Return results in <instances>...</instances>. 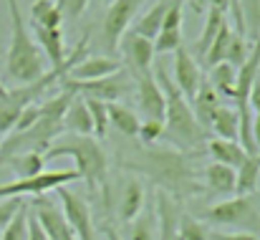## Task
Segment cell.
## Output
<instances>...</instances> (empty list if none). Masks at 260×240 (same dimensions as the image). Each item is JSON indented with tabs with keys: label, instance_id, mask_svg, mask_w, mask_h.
I'll list each match as a JSON object with an SVG mask.
<instances>
[{
	"label": "cell",
	"instance_id": "obj_1",
	"mask_svg": "<svg viewBox=\"0 0 260 240\" xmlns=\"http://www.w3.org/2000/svg\"><path fill=\"white\" fill-rule=\"evenodd\" d=\"M121 169L144 174L154 182L157 190L167 192L174 202L194 197L202 185L197 179V167L192 164L189 152L174 149V147H142L134 160H121Z\"/></svg>",
	"mask_w": 260,
	"mask_h": 240
},
{
	"label": "cell",
	"instance_id": "obj_2",
	"mask_svg": "<svg viewBox=\"0 0 260 240\" xmlns=\"http://www.w3.org/2000/svg\"><path fill=\"white\" fill-rule=\"evenodd\" d=\"M53 157H71L74 169L79 172V179L86 182L93 195H101V200L109 197V157L101 149L99 139L81 137V134H61L43 155V160Z\"/></svg>",
	"mask_w": 260,
	"mask_h": 240
},
{
	"label": "cell",
	"instance_id": "obj_3",
	"mask_svg": "<svg viewBox=\"0 0 260 240\" xmlns=\"http://www.w3.org/2000/svg\"><path fill=\"white\" fill-rule=\"evenodd\" d=\"M152 74L165 91V137L174 144V149H182V152H192V149L205 147L207 132L197 124L189 101L174 86L167 69L162 64H157Z\"/></svg>",
	"mask_w": 260,
	"mask_h": 240
},
{
	"label": "cell",
	"instance_id": "obj_4",
	"mask_svg": "<svg viewBox=\"0 0 260 240\" xmlns=\"http://www.w3.org/2000/svg\"><path fill=\"white\" fill-rule=\"evenodd\" d=\"M5 3L10 13V46L5 56V71L18 86H28L46 74V61L38 43L33 41L28 23L23 20L18 0H5Z\"/></svg>",
	"mask_w": 260,
	"mask_h": 240
},
{
	"label": "cell",
	"instance_id": "obj_5",
	"mask_svg": "<svg viewBox=\"0 0 260 240\" xmlns=\"http://www.w3.org/2000/svg\"><path fill=\"white\" fill-rule=\"evenodd\" d=\"M205 223L243 233H258L260 230V202L255 195H233L222 202L210 205L202 213Z\"/></svg>",
	"mask_w": 260,
	"mask_h": 240
},
{
	"label": "cell",
	"instance_id": "obj_6",
	"mask_svg": "<svg viewBox=\"0 0 260 240\" xmlns=\"http://www.w3.org/2000/svg\"><path fill=\"white\" fill-rule=\"evenodd\" d=\"M63 88L84 96V99H96L104 104H121L124 96L134 94V76L126 69H119L116 74L101 76V79H91V81H69L63 79Z\"/></svg>",
	"mask_w": 260,
	"mask_h": 240
},
{
	"label": "cell",
	"instance_id": "obj_7",
	"mask_svg": "<svg viewBox=\"0 0 260 240\" xmlns=\"http://www.w3.org/2000/svg\"><path fill=\"white\" fill-rule=\"evenodd\" d=\"M79 172L76 169H43L36 177H25V179H13L0 185V197H43L51 190H58L69 182H76Z\"/></svg>",
	"mask_w": 260,
	"mask_h": 240
},
{
	"label": "cell",
	"instance_id": "obj_8",
	"mask_svg": "<svg viewBox=\"0 0 260 240\" xmlns=\"http://www.w3.org/2000/svg\"><path fill=\"white\" fill-rule=\"evenodd\" d=\"M144 0H111L106 8V15L101 20V46L114 53L119 48L121 36L132 28L134 18L139 15Z\"/></svg>",
	"mask_w": 260,
	"mask_h": 240
},
{
	"label": "cell",
	"instance_id": "obj_9",
	"mask_svg": "<svg viewBox=\"0 0 260 240\" xmlns=\"http://www.w3.org/2000/svg\"><path fill=\"white\" fill-rule=\"evenodd\" d=\"M58 197H61V213H63L69 228L74 230V238L96 240V228H93L91 207H88L86 200L71 190H63V187H58Z\"/></svg>",
	"mask_w": 260,
	"mask_h": 240
},
{
	"label": "cell",
	"instance_id": "obj_10",
	"mask_svg": "<svg viewBox=\"0 0 260 240\" xmlns=\"http://www.w3.org/2000/svg\"><path fill=\"white\" fill-rule=\"evenodd\" d=\"M134 91H137V101H139L142 116L165 122V91L157 83L152 71H144V74L134 76Z\"/></svg>",
	"mask_w": 260,
	"mask_h": 240
},
{
	"label": "cell",
	"instance_id": "obj_11",
	"mask_svg": "<svg viewBox=\"0 0 260 240\" xmlns=\"http://www.w3.org/2000/svg\"><path fill=\"white\" fill-rule=\"evenodd\" d=\"M119 51H121V56H124V61H126V66H129V71L134 76L137 74H144V71H152L154 56H157L152 41H147V38L126 31L121 36V41H119Z\"/></svg>",
	"mask_w": 260,
	"mask_h": 240
},
{
	"label": "cell",
	"instance_id": "obj_12",
	"mask_svg": "<svg viewBox=\"0 0 260 240\" xmlns=\"http://www.w3.org/2000/svg\"><path fill=\"white\" fill-rule=\"evenodd\" d=\"M30 213L38 220V225L43 228V233H46L48 240H76L74 238V230L69 228V223H66L63 213H61V207H56L51 200L36 197Z\"/></svg>",
	"mask_w": 260,
	"mask_h": 240
},
{
	"label": "cell",
	"instance_id": "obj_13",
	"mask_svg": "<svg viewBox=\"0 0 260 240\" xmlns=\"http://www.w3.org/2000/svg\"><path fill=\"white\" fill-rule=\"evenodd\" d=\"M172 76H174L172 79L174 86L182 91V96H184L187 101H192L194 94H197V88H200V83H202V71H200V66L194 64V58L189 56V51L182 48V46L174 51Z\"/></svg>",
	"mask_w": 260,
	"mask_h": 240
},
{
	"label": "cell",
	"instance_id": "obj_14",
	"mask_svg": "<svg viewBox=\"0 0 260 240\" xmlns=\"http://www.w3.org/2000/svg\"><path fill=\"white\" fill-rule=\"evenodd\" d=\"M182 8H184V0H172L165 20H162V28L154 38V53L162 56V53H174L179 46H182Z\"/></svg>",
	"mask_w": 260,
	"mask_h": 240
},
{
	"label": "cell",
	"instance_id": "obj_15",
	"mask_svg": "<svg viewBox=\"0 0 260 240\" xmlns=\"http://www.w3.org/2000/svg\"><path fill=\"white\" fill-rule=\"evenodd\" d=\"M144 202H147V190L139 182V177H126L124 185H121V192H119V205H116L119 220L121 223H132L142 213Z\"/></svg>",
	"mask_w": 260,
	"mask_h": 240
},
{
	"label": "cell",
	"instance_id": "obj_16",
	"mask_svg": "<svg viewBox=\"0 0 260 240\" xmlns=\"http://www.w3.org/2000/svg\"><path fill=\"white\" fill-rule=\"evenodd\" d=\"M202 187L210 195L217 197H233L235 195V169L217 164V162H207L202 167Z\"/></svg>",
	"mask_w": 260,
	"mask_h": 240
},
{
	"label": "cell",
	"instance_id": "obj_17",
	"mask_svg": "<svg viewBox=\"0 0 260 240\" xmlns=\"http://www.w3.org/2000/svg\"><path fill=\"white\" fill-rule=\"evenodd\" d=\"M121 69V64L116 58H109V56H93L88 53L84 56L71 71H69V81H91V79H101V76H109V74H116Z\"/></svg>",
	"mask_w": 260,
	"mask_h": 240
},
{
	"label": "cell",
	"instance_id": "obj_18",
	"mask_svg": "<svg viewBox=\"0 0 260 240\" xmlns=\"http://www.w3.org/2000/svg\"><path fill=\"white\" fill-rule=\"evenodd\" d=\"M205 149L210 155V162L225 164L230 169H238L248 157V152L243 149L240 142H228V139H217V137H207L205 139Z\"/></svg>",
	"mask_w": 260,
	"mask_h": 240
},
{
	"label": "cell",
	"instance_id": "obj_19",
	"mask_svg": "<svg viewBox=\"0 0 260 240\" xmlns=\"http://www.w3.org/2000/svg\"><path fill=\"white\" fill-rule=\"evenodd\" d=\"M170 5H172V0H157L154 5H149L144 13H139L134 18L132 33H137V36H142V38H147V41L154 43V38H157V33L162 28V20H165Z\"/></svg>",
	"mask_w": 260,
	"mask_h": 240
},
{
	"label": "cell",
	"instance_id": "obj_20",
	"mask_svg": "<svg viewBox=\"0 0 260 240\" xmlns=\"http://www.w3.org/2000/svg\"><path fill=\"white\" fill-rule=\"evenodd\" d=\"M30 33L36 36V43H38L41 53L48 56V61L53 66H61L66 61V48H63V33H61V28H41V25L30 23Z\"/></svg>",
	"mask_w": 260,
	"mask_h": 240
},
{
	"label": "cell",
	"instance_id": "obj_21",
	"mask_svg": "<svg viewBox=\"0 0 260 240\" xmlns=\"http://www.w3.org/2000/svg\"><path fill=\"white\" fill-rule=\"evenodd\" d=\"M189 106H192V111H194V119H197V124L207 132V124H210V116L215 114V109L217 106H222V96L210 86V81L202 79L200 83V88H197V94H194V99L189 101Z\"/></svg>",
	"mask_w": 260,
	"mask_h": 240
},
{
	"label": "cell",
	"instance_id": "obj_22",
	"mask_svg": "<svg viewBox=\"0 0 260 240\" xmlns=\"http://www.w3.org/2000/svg\"><path fill=\"white\" fill-rule=\"evenodd\" d=\"M126 225H129V238L124 240H159V220H157L154 197L149 202H144L142 213Z\"/></svg>",
	"mask_w": 260,
	"mask_h": 240
},
{
	"label": "cell",
	"instance_id": "obj_23",
	"mask_svg": "<svg viewBox=\"0 0 260 240\" xmlns=\"http://www.w3.org/2000/svg\"><path fill=\"white\" fill-rule=\"evenodd\" d=\"M207 129H212L217 134V139H228V142H238L240 134V116L235 111V106H217L215 114L210 116Z\"/></svg>",
	"mask_w": 260,
	"mask_h": 240
},
{
	"label": "cell",
	"instance_id": "obj_24",
	"mask_svg": "<svg viewBox=\"0 0 260 240\" xmlns=\"http://www.w3.org/2000/svg\"><path fill=\"white\" fill-rule=\"evenodd\" d=\"M106 114H109V127H114L121 137H129V139L137 137L142 119L134 109H129L124 104H106Z\"/></svg>",
	"mask_w": 260,
	"mask_h": 240
},
{
	"label": "cell",
	"instance_id": "obj_25",
	"mask_svg": "<svg viewBox=\"0 0 260 240\" xmlns=\"http://www.w3.org/2000/svg\"><path fill=\"white\" fill-rule=\"evenodd\" d=\"M63 132L66 134L91 137V116H88L86 101L81 96H74V101L69 104V109L63 114Z\"/></svg>",
	"mask_w": 260,
	"mask_h": 240
},
{
	"label": "cell",
	"instance_id": "obj_26",
	"mask_svg": "<svg viewBox=\"0 0 260 240\" xmlns=\"http://www.w3.org/2000/svg\"><path fill=\"white\" fill-rule=\"evenodd\" d=\"M260 185V152L248 155L235 169V195H253Z\"/></svg>",
	"mask_w": 260,
	"mask_h": 240
},
{
	"label": "cell",
	"instance_id": "obj_27",
	"mask_svg": "<svg viewBox=\"0 0 260 240\" xmlns=\"http://www.w3.org/2000/svg\"><path fill=\"white\" fill-rule=\"evenodd\" d=\"M230 38H233V25L225 20V23H222V28L217 31L215 41L210 43L207 53L202 56V61H205V66H207V69H212V66H217V64H222V61H225L228 48H230Z\"/></svg>",
	"mask_w": 260,
	"mask_h": 240
},
{
	"label": "cell",
	"instance_id": "obj_28",
	"mask_svg": "<svg viewBox=\"0 0 260 240\" xmlns=\"http://www.w3.org/2000/svg\"><path fill=\"white\" fill-rule=\"evenodd\" d=\"M30 23L41 25V28H61L63 18L56 8L53 0H33L30 5Z\"/></svg>",
	"mask_w": 260,
	"mask_h": 240
},
{
	"label": "cell",
	"instance_id": "obj_29",
	"mask_svg": "<svg viewBox=\"0 0 260 240\" xmlns=\"http://www.w3.org/2000/svg\"><path fill=\"white\" fill-rule=\"evenodd\" d=\"M225 20H228V15H225L222 10H217V8H207L205 25H202V33H200V41H197V53H200V56L207 53L210 43L215 41V36H217V31L222 28Z\"/></svg>",
	"mask_w": 260,
	"mask_h": 240
},
{
	"label": "cell",
	"instance_id": "obj_30",
	"mask_svg": "<svg viewBox=\"0 0 260 240\" xmlns=\"http://www.w3.org/2000/svg\"><path fill=\"white\" fill-rule=\"evenodd\" d=\"M235 74H238V69L235 66H230L228 61H222V64H217V66H212L210 69V86L222 96V99H230V94H233V86H235Z\"/></svg>",
	"mask_w": 260,
	"mask_h": 240
},
{
	"label": "cell",
	"instance_id": "obj_31",
	"mask_svg": "<svg viewBox=\"0 0 260 240\" xmlns=\"http://www.w3.org/2000/svg\"><path fill=\"white\" fill-rule=\"evenodd\" d=\"M5 164L18 174V179L36 177V174H41V172L46 169V160H43V155H33V152H28V155H18V157L8 160Z\"/></svg>",
	"mask_w": 260,
	"mask_h": 240
},
{
	"label": "cell",
	"instance_id": "obj_32",
	"mask_svg": "<svg viewBox=\"0 0 260 240\" xmlns=\"http://www.w3.org/2000/svg\"><path fill=\"white\" fill-rule=\"evenodd\" d=\"M177 233L182 240H210V228L205 220L189 215V213H182L179 220H177Z\"/></svg>",
	"mask_w": 260,
	"mask_h": 240
},
{
	"label": "cell",
	"instance_id": "obj_33",
	"mask_svg": "<svg viewBox=\"0 0 260 240\" xmlns=\"http://www.w3.org/2000/svg\"><path fill=\"white\" fill-rule=\"evenodd\" d=\"M28 220H30V205L23 202V207L0 230V240H28Z\"/></svg>",
	"mask_w": 260,
	"mask_h": 240
},
{
	"label": "cell",
	"instance_id": "obj_34",
	"mask_svg": "<svg viewBox=\"0 0 260 240\" xmlns=\"http://www.w3.org/2000/svg\"><path fill=\"white\" fill-rule=\"evenodd\" d=\"M84 99V96H81ZM88 109V116H91V137L93 139H101L106 137L109 132V114H106V104L104 101H96V99H84Z\"/></svg>",
	"mask_w": 260,
	"mask_h": 240
},
{
	"label": "cell",
	"instance_id": "obj_35",
	"mask_svg": "<svg viewBox=\"0 0 260 240\" xmlns=\"http://www.w3.org/2000/svg\"><path fill=\"white\" fill-rule=\"evenodd\" d=\"M240 5V15H243V25H245V36L250 41L260 38V0H238Z\"/></svg>",
	"mask_w": 260,
	"mask_h": 240
},
{
	"label": "cell",
	"instance_id": "obj_36",
	"mask_svg": "<svg viewBox=\"0 0 260 240\" xmlns=\"http://www.w3.org/2000/svg\"><path fill=\"white\" fill-rule=\"evenodd\" d=\"M162 137H165V122H157V119H142L139 132H137V139L142 142V147H154Z\"/></svg>",
	"mask_w": 260,
	"mask_h": 240
},
{
	"label": "cell",
	"instance_id": "obj_37",
	"mask_svg": "<svg viewBox=\"0 0 260 240\" xmlns=\"http://www.w3.org/2000/svg\"><path fill=\"white\" fill-rule=\"evenodd\" d=\"M248 53H250V48H248V41H245V36H240V33H235V31H233V38H230V48H228V56H225V61H228L230 66L240 69V66L245 64Z\"/></svg>",
	"mask_w": 260,
	"mask_h": 240
},
{
	"label": "cell",
	"instance_id": "obj_38",
	"mask_svg": "<svg viewBox=\"0 0 260 240\" xmlns=\"http://www.w3.org/2000/svg\"><path fill=\"white\" fill-rule=\"evenodd\" d=\"M91 5V0H56V8L61 13L63 20H76L86 13V8Z\"/></svg>",
	"mask_w": 260,
	"mask_h": 240
},
{
	"label": "cell",
	"instance_id": "obj_39",
	"mask_svg": "<svg viewBox=\"0 0 260 240\" xmlns=\"http://www.w3.org/2000/svg\"><path fill=\"white\" fill-rule=\"evenodd\" d=\"M23 207V197H8V200H0V230L10 223V218Z\"/></svg>",
	"mask_w": 260,
	"mask_h": 240
},
{
	"label": "cell",
	"instance_id": "obj_40",
	"mask_svg": "<svg viewBox=\"0 0 260 240\" xmlns=\"http://www.w3.org/2000/svg\"><path fill=\"white\" fill-rule=\"evenodd\" d=\"M212 240H260L258 233H243V230H230V233H210Z\"/></svg>",
	"mask_w": 260,
	"mask_h": 240
},
{
	"label": "cell",
	"instance_id": "obj_41",
	"mask_svg": "<svg viewBox=\"0 0 260 240\" xmlns=\"http://www.w3.org/2000/svg\"><path fill=\"white\" fill-rule=\"evenodd\" d=\"M28 240H48L43 228L38 225V220L33 218V213H30V220H28Z\"/></svg>",
	"mask_w": 260,
	"mask_h": 240
},
{
	"label": "cell",
	"instance_id": "obj_42",
	"mask_svg": "<svg viewBox=\"0 0 260 240\" xmlns=\"http://www.w3.org/2000/svg\"><path fill=\"white\" fill-rule=\"evenodd\" d=\"M250 111L253 114H260V81H255V86H253V91H250Z\"/></svg>",
	"mask_w": 260,
	"mask_h": 240
},
{
	"label": "cell",
	"instance_id": "obj_43",
	"mask_svg": "<svg viewBox=\"0 0 260 240\" xmlns=\"http://www.w3.org/2000/svg\"><path fill=\"white\" fill-rule=\"evenodd\" d=\"M253 142H255V149L260 152V114L253 116Z\"/></svg>",
	"mask_w": 260,
	"mask_h": 240
},
{
	"label": "cell",
	"instance_id": "obj_44",
	"mask_svg": "<svg viewBox=\"0 0 260 240\" xmlns=\"http://www.w3.org/2000/svg\"><path fill=\"white\" fill-rule=\"evenodd\" d=\"M104 235H106V240H124L114 228H111V225H104Z\"/></svg>",
	"mask_w": 260,
	"mask_h": 240
},
{
	"label": "cell",
	"instance_id": "obj_45",
	"mask_svg": "<svg viewBox=\"0 0 260 240\" xmlns=\"http://www.w3.org/2000/svg\"><path fill=\"white\" fill-rule=\"evenodd\" d=\"M91 3H93V5H96V3H111V0H91Z\"/></svg>",
	"mask_w": 260,
	"mask_h": 240
},
{
	"label": "cell",
	"instance_id": "obj_46",
	"mask_svg": "<svg viewBox=\"0 0 260 240\" xmlns=\"http://www.w3.org/2000/svg\"><path fill=\"white\" fill-rule=\"evenodd\" d=\"M258 187H260V185H258Z\"/></svg>",
	"mask_w": 260,
	"mask_h": 240
}]
</instances>
